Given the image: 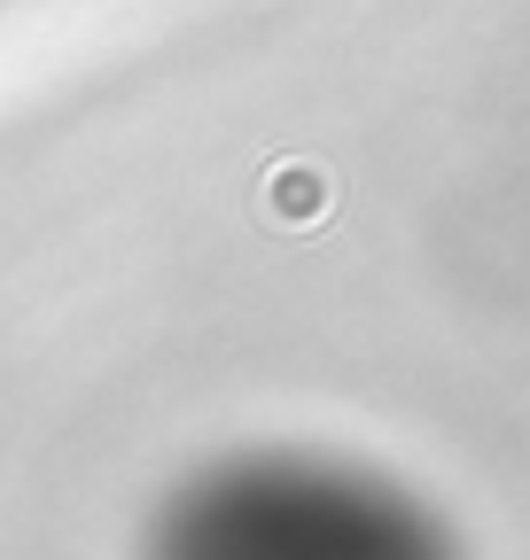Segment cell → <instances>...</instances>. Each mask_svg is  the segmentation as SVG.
<instances>
[{
    "instance_id": "6da1fadb",
    "label": "cell",
    "mask_w": 530,
    "mask_h": 560,
    "mask_svg": "<svg viewBox=\"0 0 530 560\" xmlns=\"http://www.w3.org/2000/svg\"><path fill=\"white\" fill-rule=\"evenodd\" d=\"M149 560H452V545L375 475L320 459H234L195 475L157 514Z\"/></svg>"
}]
</instances>
